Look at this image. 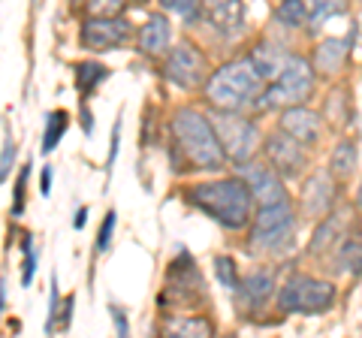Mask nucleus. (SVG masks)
<instances>
[{"instance_id": "32", "label": "nucleus", "mask_w": 362, "mask_h": 338, "mask_svg": "<svg viewBox=\"0 0 362 338\" xmlns=\"http://www.w3.org/2000/svg\"><path fill=\"white\" fill-rule=\"evenodd\" d=\"M28 173H30V169L25 166V169H21V175H18V182H16V206H13V215H21V206H25V182H28Z\"/></svg>"}, {"instance_id": "25", "label": "nucleus", "mask_w": 362, "mask_h": 338, "mask_svg": "<svg viewBox=\"0 0 362 338\" xmlns=\"http://www.w3.org/2000/svg\"><path fill=\"white\" fill-rule=\"evenodd\" d=\"M338 260H341V269L344 272H354L359 275L362 272V242L359 239H347L341 242V247H338Z\"/></svg>"}, {"instance_id": "11", "label": "nucleus", "mask_w": 362, "mask_h": 338, "mask_svg": "<svg viewBox=\"0 0 362 338\" xmlns=\"http://www.w3.org/2000/svg\"><path fill=\"white\" fill-rule=\"evenodd\" d=\"M239 175L247 182V187H251L257 206H272V202L287 199L284 185H281V178L272 166H242Z\"/></svg>"}, {"instance_id": "18", "label": "nucleus", "mask_w": 362, "mask_h": 338, "mask_svg": "<svg viewBox=\"0 0 362 338\" xmlns=\"http://www.w3.org/2000/svg\"><path fill=\"white\" fill-rule=\"evenodd\" d=\"M272 293H275V278H272L269 272H257L239 287V296H242V302L247 308H263Z\"/></svg>"}, {"instance_id": "27", "label": "nucleus", "mask_w": 362, "mask_h": 338, "mask_svg": "<svg viewBox=\"0 0 362 338\" xmlns=\"http://www.w3.org/2000/svg\"><path fill=\"white\" fill-rule=\"evenodd\" d=\"M160 6L169 9V13L181 16L185 21H197L199 9H202V0H160Z\"/></svg>"}, {"instance_id": "19", "label": "nucleus", "mask_w": 362, "mask_h": 338, "mask_svg": "<svg viewBox=\"0 0 362 338\" xmlns=\"http://www.w3.org/2000/svg\"><path fill=\"white\" fill-rule=\"evenodd\" d=\"M211 323L206 317H169L163 323V335H190V338H202L211 335Z\"/></svg>"}, {"instance_id": "9", "label": "nucleus", "mask_w": 362, "mask_h": 338, "mask_svg": "<svg viewBox=\"0 0 362 338\" xmlns=\"http://www.w3.org/2000/svg\"><path fill=\"white\" fill-rule=\"evenodd\" d=\"M133 37V28L124 16L112 18H94L90 16L82 25V46L90 52H109V49H124Z\"/></svg>"}, {"instance_id": "16", "label": "nucleus", "mask_w": 362, "mask_h": 338, "mask_svg": "<svg viewBox=\"0 0 362 338\" xmlns=\"http://www.w3.org/2000/svg\"><path fill=\"white\" fill-rule=\"evenodd\" d=\"M332 209V185L326 173H314L302 187V211L308 218H323Z\"/></svg>"}, {"instance_id": "33", "label": "nucleus", "mask_w": 362, "mask_h": 338, "mask_svg": "<svg viewBox=\"0 0 362 338\" xmlns=\"http://www.w3.org/2000/svg\"><path fill=\"white\" fill-rule=\"evenodd\" d=\"M49 190H52V169L45 166V169H42V178H40V194L49 197Z\"/></svg>"}, {"instance_id": "10", "label": "nucleus", "mask_w": 362, "mask_h": 338, "mask_svg": "<svg viewBox=\"0 0 362 338\" xmlns=\"http://www.w3.org/2000/svg\"><path fill=\"white\" fill-rule=\"evenodd\" d=\"M266 157H269V166L284 178H299L305 173V163H308V157L302 151V142L293 139L281 127L266 139Z\"/></svg>"}, {"instance_id": "23", "label": "nucleus", "mask_w": 362, "mask_h": 338, "mask_svg": "<svg viewBox=\"0 0 362 338\" xmlns=\"http://www.w3.org/2000/svg\"><path fill=\"white\" fill-rule=\"evenodd\" d=\"M106 76H109V70L103 64H78L76 66V85H78V91H82V97H88Z\"/></svg>"}, {"instance_id": "4", "label": "nucleus", "mask_w": 362, "mask_h": 338, "mask_svg": "<svg viewBox=\"0 0 362 338\" xmlns=\"http://www.w3.org/2000/svg\"><path fill=\"white\" fill-rule=\"evenodd\" d=\"M314 94V66L305 61V58H296V54H290L287 66L281 70L278 78H272L266 85V94L259 100V106H302L305 100Z\"/></svg>"}, {"instance_id": "3", "label": "nucleus", "mask_w": 362, "mask_h": 338, "mask_svg": "<svg viewBox=\"0 0 362 338\" xmlns=\"http://www.w3.org/2000/svg\"><path fill=\"white\" fill-rule=\"evenodd\" d=\"M266 94V78L251 61H233L214 70L206 82V100L211 109L221 112H242Z\"/></svg>"}, {"instance_id": "14", "label": "nucleus", "mask_w": 362, "mask_h": 338, "mask_svg": "<svg viewBox=\"0 0 362 338\" xmlns=\"http://www.w3.org/2000/svg\"><path fill=\"white\" fill-rule=\"evenodd\" d=\"M354 40H356V25H354V30H350L344 40L326 37L320 46H317V52H314V70H320V73H341L347 54L354 52Z\"/></svg>"}, {"instance_id": "17", "label": "nucleus", "mask_w": 362, "mask_h": 338, "mask_svg": "<svg viewBox=\"0 0 362 338\" xmlns=\"http://www.w3.org/2000/svg\"><path fill=\"white\" fill-rule=\"evenodd\" d=\"M247 61L257 66L259 76H263L266 82H272V78H278L281 70L287 66L290 54H287V52H281L278 46H272V42H259V46H254V52L247 54Z\"/></svg>"}, {"instance_id": "29", "label": "nucleus", "mask_w": 362, "mask_h": 338, "mask_svg": "<svg viewBox=\"0 0 362 338\" xmlns=\"http://www.w3.org/2000/svg\"><path fill=\"white\" fill-rule=\"evenodd\" d=\"M112 233H115V211H109V215L103 218V227H100V235H97V251H100V254L109 251Z\"/></svg>"}, {"instance_id": "13", "label": "nucleus", "mask_w": 362, "mask_h": 338, "mask_svg": "<svg viewBox=\"0 0 362 338\" xmlns=\"http://www.w3.org/2000/svg\"><path fill=\"white\" fill-rule=\"evenodd\" d=\"M202 13H206L209 25L218 33H223V37L242 30V21H245L242 0H202Z\"/></svg>"}, {"instance_id": "36", "label": "nucleus", "mask_w": 362, "mask_h": 338, "mask_svg": "<svg viewBox=\"0 0 362 338\" xmlns=\"http://www.w3.org/2000/svg\"><path fill=\"white\" fill-rule=\"evenodd\" d=\"M356 202H359V209H362V185H359V190H356Z\"/></svg>"}, {"instance_id": "21", "label": "nucleus", "mask_w": 362, "mask_h": 338, "mask_svg": "<svg viewBox=\"0 0 362 338\" xmlns=\"http://www.w3.org/2000/svg\"><path fill=\"white\" fill-rule=\"evenodd\" d=\"M356 169V145L354 142H338L329 161V173L335 178H350V173Z\"/></svg>"}, {"instance_id": "15", "label": "nucleus", "mask_w": 362, "mask_h": 338, "mask_svg": "<svg viewBox=\"0 0 362 338\" xmlns=\"http://www.w3.org/2000/svg\"><path fill=\"white\" fill-rule=\"evenodd\" d=\"M169 40H173V28H169L166 16H151L139 28V33H136V46H139L142 54H148V58H160V54H166Z\"/></svg>"}, {"instance_id": "28", "label": "nucleus", "mask_w": 362, "mask_h": 338, "mask_svg": "<svg viewBox=\"0 0 362 338\" xmlns=\"http://www.w3.org/2000/svg\"><path fill=\"white\" fill-rule=\"evenodd\" d=\"M127 0H88V16L94 18H112V16H121Z\"/></svg>"}, {"instance_id": "8", "label": "nucleus", "mask_w": 362, "mask_h": 338, "mask_svg": "<svg viewBox=\"0 0 362 338\" xmlns=\"http://www.w3.org/2000/svg\"><path fill=\"white\" fill-rule=\"evenodd\" d=\"M293 227H296V215L290 209V199L259 206L254 218V230H251V245L266 247V251H278L281 245L290 242Z\"/></svg>"}, {"instance_id": "7", "label": "nucleus", "mask_w": 362, "mask_h": 338, "mask_svg": "<svg viewBox=\"0 0 362 338\" xmlns=\"http://www.w3.org/2000/svg\"><path fill=\"white\" fill-rule=\"evenodd\" d=\"M163 76L173 85L185 88V91H197L211 78L209 73V61L194 42H178V46L169 49L166 64H163Z\"/></svg>"}, {"instance_id": "31", "label": "nucleus", "mask_w": 362, "mask_h": 338, "mask_svg": "<svg viewBox=\"0 0 362 338\" xmlns=\"http://www.w3.org/2000/svg\"><path fill=\"white\" fill-rule=\"evenodd\" d=\"M33 269H37V254H33L30 235H25V275H21V284H30V278H33Z\"/></svg>"}, {"instance_id": "34", "label": "nucleus", "mask_w": 362, "mask_h": 338, "mask_svg": "<svg viewBox=\"0 0 362 338\" xmlns=\"http://www.w3.org/2000/svg\"><path fill=\"white\" fill-rule=\"evenodd\" d=\"M112 317H115L118 335H127V320H124V311H121V308H112Z\"/></svg>"}, {"instance_id": "12", "label": "nucleus", "mask_w": 362, "mask_h": 338, "mask_svg": "<svg viewBox=\"0 0 362 338\" xmlns=\"http://www.w3.org/2000/svg\"><path fill=\"white\" fill-rule=\"evenodd\" d=\"M320 127H323L320 115L305 106H287L284 115H281V130H287L290 136L299 139L302 145H314L320 139Z\"/></svg>"}, {"instance_id": "5", "label": "nucleus", "mask_w": 362, "mask_h": 338, "mask_svg": "<svg viewBox=\"0 0 362 338\" xmlns=\"http://www.w3.org/2000/svg\"><path fill=\"white\" fill-rule=\"evenodd\" d=\"M335 284L311 275H293L278 293V302L287 314H323L335 305Z\"/></svg>"}, {"instance_id": "30", "label": "nucleus", "mask_w": 362, "mask_h": 338, "mask_svg": "<svg viewBox=\"0 0 362 338\" xmlns=\"http://www.w3.org/2000/svg\"><path fill=\"white\" fill-rule=\"evenodd\" d=\"M13 161H16V145L9 139V127L4 124V161H0V175H9V169H13Z\"/></svg>"}, {"instance_id": "26", "label": "nucleus", "mask_w": 362, "mask_h": 338, "mask_svg": "<svg viewBox=\"0 0 362 338\" xmlns=\"http://www.w3.org/2000/svg\"><path fill=\"white\" fill-rule=\"evenodd\" d=\"M214 272H218V281H221L226 290H239V287H242L233 257H218V260H214Z\"/></svg>"}, {"instance_id": "20", "label": "nucleus", "mask_w": 362, "mask_h": 338, "mask_svg": "<svg viewBox=\"0 0 362 338\" xmlns=\"http://www.w3.org/2000/svg\"><path fill=\"white\" fill-rule=\"evenodd\" d=\"M278 21L287 28H305L311 21V6L305 0H281L278 4Z\"/></svg>"}, {"instance_id": "35", "label": "nucleus", "mask_w": 362, "mask_h": 338, "mask_svg": "<svg viewBox=\"0 0 362 338\" xmlns=\"http://www.w3.org/2000/svg\"><path fill=\"white\" fill-rule=\"evenodd\" d=\"M85 223H88V209H78V211H76V221H73V227H76V230H82Z\"/></svg>"}, {"instance_id": "24", "label": "nucleus", "mask_w": 362, "mask_h": 338, "mask_svg": "<svg viewBox=\"0 0 362 338\" xmlns=\"http://www.w3.org/2000/svg\"><path fill=\"white\" fill-rule=\"evenodd\" d=\"M308 6H311V21L314 25H320V21L344 16L350 9V0H308Z\"/></svg>"}, {"instance_id": "22", "label": "nucleus", "mask_w": 362, "mask_h": 338, "mask_svg": "<svg viewBox=\"0 0 362 338\" xmlns=\"http://www.w3.org/2000/svg\"><path fill=\"white\" fill-rule=\"evenodd\" d=\"M66 127H70V115H66V112H49L45 133H42V151H54V145L61 142Z\"/></svg>"}, {"instance_id": "2", "label": "nucleus", "mask_w": 362, "mask_h": 338, "mask_svg": "<svg viewBox=\"0 0 362 338\" xmlns=\"http://www.w3.org/2000/svg\"><path fill=\"white\" fill-rule=\"evenodd\" d=\"M187 202L197 206L199 211H206L211 221H218L221 227L230 230H242L251 221V202L254 194L247 182L239 178H218L209 185H197L187 190Z\"/></svg>"}, {"instance_id": "1", "label": "nucleus", "mask_w": 362, "mask_h": 338, "mask_svg": "<svg viewBox=\"0 0 362 338\" xmlns=\"http://www.w3.org/2000/svg\"><path fill=\"white\" fill-rule=\"evenodd\" d=\"M173 142L181 161L175 169H223L226 151L211 118L197 109H178L173 118Z\"/></svg>"}, {"instance_id": "6", "label": "nucleus", "mask_w": 362, "mask_h": 338, "mask_svg": "<svg viewBox=\"0 0 362 338\" xmlns=\"http://www.w3.org/2000/svg\"><path fill=\"white\" fill-rule=\"evenodd\" d=\"M211 124H214V130H218V139L230 161H235V163L251 161L257 145H259L257 124H251L247 118H239L235 112H221V109L211 112Z\"/></svg>"}]
</instances>
